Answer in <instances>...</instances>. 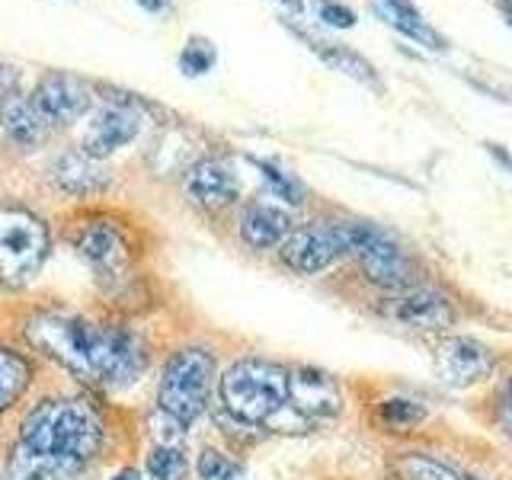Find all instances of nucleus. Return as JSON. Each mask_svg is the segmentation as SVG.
Here are the masks:
<instances>
[{"label": "nucleus", "instance_id": "nucleus-9", "mask_svg": "<svg viewBox=\"0 0 512 480\" xmlns=\"http://www.w3.org/2000/svg\"><path fill=\"white\" fill-rule=\"evenodd\" d=\"M436 372L448 388L464 391L493 372V352L474 336H445L436 346Z\"/></svg>", "mask_w": 512, "mask_h": 480}, {"label": "nucleus", "instance_id": "nucleus-30", "mask_svg": "<svg viewBox=\"0 0 512 480\" xmlns=\"http://www.w3.org/2000/svg\"><path fill=\"white\" fill-rule=\"evenodd\" d=\"M138 4H141L144 10H151V13H157V10H164V4H167V0H138Z\"/></svg>", "mask_w": 512, "mask_h": 480}, {"label": "nucleus", "instance_id": "nucleus-15", "mask_svg": "<svg viewBox=\"0 0 512 480\" xmlns=\"http://www.w3.org/2000/svg\"><path fill=\"white\" fill-rule=\"evenodd\" d=\"M52 176L58 189L68 192V196H93V192H103L109 186L106 167L84 151H64L55 160Z\"/></svg>", "mask_w": 512, "mask_h": 480}, {"label": "nucleus", "instance_id": "nucleus-12", "mask_svg": "<svg viewBox=\"0 0 512 480\" xmlns=\"http://www.w3.org/2000/svg\"><path fill=\"white\" fill-rule=\"evenodd\" d=\"M288 400L301 416H311V420H330L343 410L340 384L333 381V375L311 365L288 372Z\"/></svg>", "mask_w": 512, "mask_h": 480}, {"label": "nucleus", "instance_id": "nucleus-33", "mask_svg": "<svg viewBox=\"0 0 512 480\" xmlns=\"http://www.w3.org/2000/svg\"><path fill=\"white\" fill-rule=\"evenodd\" d=\"M464 480H477V477H464Z\"/></svg>", "mask_w": 512, "mask_h": 480}, {"label": "nucleus", "instance_id": "nucleus-7", "mask_svg": "<svg viewBox=\"0 0 512 480\" xmlns=\"http://www.w3.org/2000/svg\"><path fill=\"white\" fill-rule=\"evenodd\" d=\"M378 314L384 320H391L394 327L416 330V333H445L448 327H455V304L448 301L436 288L426 285H410L391 292L381 301Z\"/></svg>", "mask_w": 512, "mask_h": 480}, {"label": "nucleus", "instance_id": "nucleus-31", "mask_svg": "<svg viewBox=\"0 0 512 480\" xmlns=\"http://www.w3.org/2000/svg\"><path fill=\"white\" fill-rule=\"evenodd\" d=\"M285 7H292V10H301V0H282Z\"/></svg>", "mask_w": 512, "mask_h": 480}, {"label": "nucleus", "instance_id": "nucleus-26", "mask_svg": "<svg viewBox=\"0 0 512 480\" xmlns=\"http://www.w3.org/2000/svg\"><path fill=\"white\" fill-rule=\"evenodd\" d=\"M256 167L263 170V180H266V183L272 186V192H276L279 199L292 202V205H298V202H301V196H304V192H301V186H298V183L292 180V176H288V173H282L279 167L266 164V160H256Z\"/></svg>", "mask_w": 512, "mask_h": 480}, {"label": "nucleus", "instance_id": "nucleus-25", "mask_svg": "<svg viewBox=\"0 0 512 480\" xmlns=\"http://www.w3.org/2000/svg\"><path fill=\"white\" fill-rule=\"evenodd\" d=\"M240 474H244V468H240L237 461L224 458L221 452H215V448H205L202 458H199V477L202 480H237Z\"/></svg>", "mask_w": 512, "mask_h": 480}, {"label": "nucleus", "instance_id": "nucleus-14", "mask_svg": "<svg viewBox=\"0 0 512 480\" xmlns=\"http://www.w3.org/2000/svg\"><path fill=\"white\" fill-rule=\"evenodd\" d=\"M183 189L189 202H196L202 208H224L237 199L240 186L228 164H221V160H199V164L189 167Z\"/></svg>", "mask_w": 512, "mask_h": 480}, {"label": "nucleus", "instance_id": "nucleus-27", "mask_svg": "<svg viewBox=\"0 0 512 480\" xmlns=\"http://www.w3.org/2000/svg\"><path fill=\"white\" fill-rule=\"evenodd\" d=\"M320 20L327 26H336V29H349L356 23V13L343 4H333V0H320Z\"/></svg>", "mask_w": 512, "mask_h": 480}, {"label": "nucleus", "instance_id": "nucleus-21", "mask_svg": "<svg viewBox=\"0 0 512 480\" xmlns=\"http://www.w3.org/2000/svg\"><path fill=\"white\" fill-rule=\"evenodd\" d=\"M378 420L391 432H413L426 420V407L410 397H388L378 404Z\"/></svg>", "mask_w": 512, "mask_h": 480}, {"label": "nucleus", "instance_id": "nucleus-24", "mask_svg": "<svg viewBox=\"0 0 512 480\" xmlns=\"http://www.w3.org/2000/svg\"><path fill=\"white\" fill-rule=\"evenodd\" d=\"M215 45L212 42H205V39H189L186 48H183V55H180V68L189 74V77H199V74H208L215 68Z\"/></svg>", "mask_w": 512, "mask_h": 480}, {"label": "nucleus", "instance_id": "nucleus-3", "mask_svg": "<svg viewBox=\"0 0 512 480\" xmlns=\"http://www.w3.org/2000/svg\"><path fill=\"white\" fill-rule=\"evenodd\" d=\"M221 407L240 423H269L288 404V372L266 359H240L218 384Z\"/></svg>", "mask_w": 512, "mask_h": 480}, {"label": "nucleus", "instance_id": "nucleus-4", "mask_svg": "<svg viewBox=\"0 0 512 480\" xmlns=\"http://www.w3.org/2000/svg\"><path fill=\"white\" fill-rule=\"evenodd\" d=\"M212 378H215V359L205 349H180L167 362L164 378H160V391H157L160 413L170 416L180 426L196 423L205 410Z\"/></svg>", "mask_w": 512, "mask_h": 480}, {"label": "nucleus", "instance_id": "nucleus-13", "mask_svg": "<svg viewBox=\"0 0 512 480\" xmlns=\"http://www.w3.org/2000/svg\"><path fill=\"white\" fill-rule=\"evenodd\" d=\"M138 128H141V119H138L135 109H128V106H106V109H100L90 119L87 135H84V148H80V151L96 157V160H103L112 151H119V148H125V144H132L135 135H138Z\"/></svg>", "mask_w": 512, "mask_h": 480}, {"label": "nucleus", "instance_id": "nucleus-8", "mask_svg": "<svg viewBox=\"0 0 512 480\" xmlns=\"http://www.w3.org/2000/svg\"><path fill=\"white\" fill-rule=\"evenodd\" d=\"M282 263L288 269L301 272V276H314V272H324L333 266L346 250V234H343V221H330V224H304V228L292 231L282 244Z\"/></svg>", "mask_w": 512, "mask_h": 480}, {"label": "nucleus", "instance_id": "nucleus-2", "mask_svg": "<svg viewBox=\"0 0 512 480\" xmlns=\"http://www.w3.org/2000/svg\"><path fill=\"white\" fill-rule=\"evenodd\" d=\"M103 423L87 400H45L32 407L10 455L16 480H71L93 461Z\"/></svg>", "mask_w": 512, "mask_h": 480}, {"label": "nucleus", "instance_id": "nucleus-5", "mask_svg": "<svg viewBox=\"0 0 512 480\" xmlns=\"http://www.w3.org/2000/svg\"><path fill=\"white\" fill-rule=\"evenodd\" d=\"M48 256V228L20 205H0V282L26 285Z\"/></svg>", "mask_w": 512, "mask_h": 480}, {"label": "nucleus", "instance_id": "nucleus-18", "mask_svg": "<svg viewBox=\"0 0 512 480\" xmlns=\"http://www.w3.org/2000/svg\"><path fill=\"white\" fill-rule=\"evenodd\" d=\"M378 13L394 29H400L404 36H410L413 42H423L426 48H445L442 45V36L423 20L420 10H416L410 0H378Z\"/></svg>", "mask_w": 512, "mask_h": 480}, {"label": "nucleus", "instance_id": "nucleus-16", "mask_svg": "<svg viewBox=\"0 0 512 480\" xmlns=\"http://www.w3.org/2000/svg\"><path fill=\"white\" fill-rule=\"evenodd\" d=\"M288 234H292V218H288L285 208L272 202H253L244 212V218H240V237L253 250L282 247Z\"/></svg>", "mask_w": 512, "mask_h": 480}, {"label": "nucleus", "instance_id": "nucleus-20", "mask_svg": "<svg viewBox=\"0 0 512 480\" xmlns=\"http://www.w3.org/2000/svg\"><path fill=\"white\" fill-rule=\"evenodd\" d=\"M29 378H32V372H29L26 359L0 346V413L20 400Z\"/></svg>", "mask_w": 512, "mask_h": 480}, {"label": "nucleus", "instance_id": "nucleus-1", "mask_svg": "<svg viewBox=\"0 0 512 480\" xmlns=\"http://www.w3.org/2000/svg\"><path fill=\"white\" fill-rule=\"evenodd\" d=\"M26 336L71 375L106 388H125L148 365V349L128 327L93 324L68 314H42L29 320Z\"/></svg>", "mask_w": 512, "mask_h": 480}, {"label": "nucleus", "instance_id": "nucleus-11", "mask_svg": "<svg viewBox=\"0 0 512 480\" xmlns=\"http://www.w3.org/2000/svg\"><path fill=\"white\" fill-rule=\"evenodd\" d=\"M29 100L42 116V122L52 128V125H68V122L84 116L87 106H90V93L77 77L55 71V74H45L39 80V87Z\"/></svg>", "mask_w": 512, "mask_h": 480}, {"label": "nucleus", "instance_id": "nucleus-23", "mask_svg": "<svg viewBox=\"0 0 512 480\" xmlns=\"http://www.w3.org/2000/svg\"><path fill=\"white\" fill-rule=\"evenodd\" d=\"M186 471V458L173 445H157L148 455V474L154 480H183Z\"/></svg>", "mask_w": 512, "mask_h": 480}, {"label": "nucleus", "instance_id": "nucleus-10", "mask_svg": "<svg viewBox=\"0 0 512 480\" xmlns=\"http://www.w3.org/2000/svg\"><path fill=\"white\" fill-rule=\"evenodd\" d=\"M77 250L93 266L103 285H119L128 276V263H132L128 260V244L112 221H90L77 234Z\"/></svg>", "mask_w": 512, "mask_h": 480}, {"label": "nucleus", "instance_id": "nucleus-22", "mask_svg": "<svg viewBox=\"0 0 512 480\" xmlns=\"http://www.w3.org/2000/svg\"><path fill=\"white\" fill-rule=\"evenodd\" d=\"M394 471L400 480H461L448 464L420 455V452H407L394 461Z\"/></svg>", "mask_w": 512, "mask_h": 480}, {"label": "nucleus", "instance_id": "nucleus-17", "mask_svg": "<svg viewBox=\"0 0 512 480\" xmlns=\"http://www.w3.org/2000/svg\"><path fill=\"white\" fill-rule=\"evenodd\" d=\"M0 122H4L7 135L20 144H36L45 138L48 125L42 122V116L32 106L29 96H23L20 90H4L0 93Z\"/></svg>", "mask_w": 512, "mask_h": 480}, {"label": "nucleus", "instance_id": "nucleus-6", "mask_svg": "<svg viewBox=\"0 0 512 480\" xmlns=\"http://www.w3.org/2000/svg\"><path fill=\"white\" fill-rule=\"evenodd\" d=\"M346 250L356 256L365 279L375 282L388 292L413 285V263L391 234H384L375 224L365 221H343Z\"/></svg>", "mask_w": 512, "mask_h": 480}, {"label": "nucleus", "instance_id": "nucleus-19", "mask_svg": "<svg viewBox=\"0 0 512 480\" xmlns=\"http://www.w3.org/2000/svg\"><path fill=\"white\" fill-rule=\"evenodd\" d=\"M298 36L308 42L314 52L324 58L333 71H343V74H349V77H356V80H362V84H375V68L368 64L362 55H356V52H349L346 45H340V42H327V39H317V36H311V32H304V29H298Z\"/></svg>", "mask_w": 512, "mask_h": 480}, {"label": "nucleus", "instance_id": "nucleus-29", "mask_svg": "<svg viewBox=\"0 0 512 480\" xmlns=\"http://www.w3.org/2000/svg\"><path fill=\"white\" fill-rule=\"evenodd\" d=\"M112 480H141V474L135 468H122V471L112 474Z\"/></svg>", "mask_w": 512, "mask_h": 480}, {"label": "nucleus", "instance_id": "nucleus-32", "mask_svg": "<svg viewBox=\"0 0 512 480\" xmlns=\"http://www.w3.org/2000/svg\"><path fill=\"white\" fill-rule=\"evenodd\" d=\"M506 13H509V23H512V0H506Z\"/></svg>", "mask_w": 512, "mask_h": 480}, {"label": "nucleus", "instance_id": "nucleus-28", "mask_svg": "<svg viewBox=\"0 0 512 480\" xmlns=\"http://www.w3.org/2000/svg\"><path fill=\"white\" fill-rule=\"evenodd\" d=\"M496 423H500L506 436H512V375L503 381L500 394H496Z\"/></svg>", "mask_w": 512, "mask_h": 480}]
</instances>
